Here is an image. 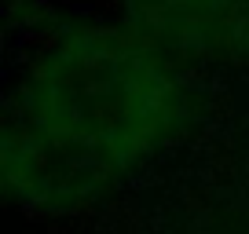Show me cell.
Listing matches in <instances>:
<instances>
[{
  "instance_id": "1",
  "label": "cell",
  "mask_w": 249,
  "mask_h": 234,
  "mask_svg": "<svg viewBox=\"0 0 249 234\" xmlns=\"http://www.w3.org/2000/svg\"><path fill=\"white\" fill-rule=\"evenodd\" d=\"M30 125L73 132L136 157L176 117V84L158 55L128 33L62 37L26 84Z\"/></svg>"
},
{
  "instance_id": "2",
  "label": "cell",
  "mask_w": 249,
  "mask_h": 234,
  "mask_svg": "<svg viewBox=\"0 0 249 234\" xmlns=\"http://www.w3.org/2000/svg\"><path fill=\"white\" fill-rule=\"evenodd\" d=\"M132 157L73 132L26 125L4 135V183L37 209H77L99 198Z\"/></svg>"
}]
</instances>
